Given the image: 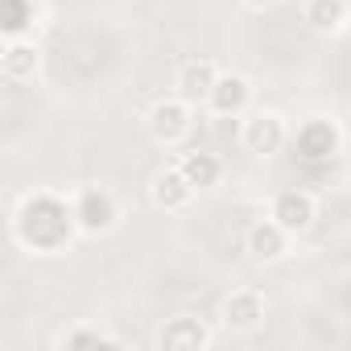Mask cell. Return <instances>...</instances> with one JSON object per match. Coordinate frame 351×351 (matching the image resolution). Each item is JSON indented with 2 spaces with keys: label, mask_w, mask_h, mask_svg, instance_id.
Returning a JSON list of instances; mask_svg holds the SVG:
<instances>
[{
  "label": "cell",
  "mask_w": 351,
  "mask_h": 351,
  "mask_svg": "<svg viewBox=\"0 0 351 351\" xmlns=\"http://www.w3.org/2000/svg\"><path fill=\"white\" fill-rule=\"evenodd\" d=\"M21 236L34 248H58L71 236V211L58 199H46L42 195V199L25 203V211H21Z\"/></svg>",
  "instance_id": "obj_1"
},
{
  "label": "cell",
  "mask_w": 351,
  "mask_h": 351,
  "mask_svg": "<svg viewBox=\"0 0 351 351\" xmlns=\"http://www.w3.org/2000/svg\"><path fill=\"white\" fill-rule=\"evenodd\" d=\"M335 145H339V132H335L326 120H310V124L298 132V153H302L306 161H326V157L335 153Z\"/></svg>",
  "instance_id": "obj_2"
},
{
  "label": "cell",
  "mask_w": 351,
  "mask_h": 351,
  "mask_svg": "<svg viewBox=\"0 0 351 351\" xmlns=\"http://www.w3.org/2000/svg\"><path fill=\"white\" fill-rule=\"evenodd\" d=\"M273 219H277L285 232H302V228L314 219V203H310V195H298V191L281 195L277 207H273Z\"/></svg>",
  "instance_id": "obj_3"
},
{
  "label": "cell",
  "mask_w": 351,
  "mask_h": 351,
  "mask_svg": "<svg viewBox=\"0 0 351 351\" xmlns=\"http://www.w3.org/2000/svg\"><path fill=\"white\" fill-rule=\"evenodd\" d=\"M75 219H79L87 232H108V228H112V219H116V207H112V199H108L104 191H91V195H83V203H79Z\"/></svg>",
  "instance_id": "obj_4"
},
{
  "label": "cell",
  "mask_w": 351,
  "mask_h": 351,
  "mask_svg": "<svg viewBox=\"0 0 351 351\" xmlns=\"http://www.w3.org/2000/svg\"><path fill=\"white\" fill-rule=\"evenodd\" d=\"M186 128H191V120H186V108L182 104H161V108H153V136L157 141H178Z\"/></svg>",
  "instance_id": "obj_5"
},
{
  "label": "cell",
  "mask_w": 351,
  "mask_h": 351,
  "mask_svg": "<svg viewBox=\"0 0 351 351\" xmlns=\"http://www.w3.org/2000/svg\"><path fill=\"white\" fill-rule=\"evenodd\" d=\"M203 343H207V330L195 318H173L161 330V347H203Z\"/></svg>",
  "instance_id": "obj_6"
},
{
  "label": "cell",
  "mask_w": 351,
  "mask_h": 351,
  "mask_svg": "<svg viewBox=\"0 0 351 351\" xmlns=\"http://www.w3.org/2000/svg\"><path fill=\"white\" fill-rule=\"evenodd\" d=\"M244 99H248V83L244 79H215V87H211V108L215 112H240L244 108Z\"/></svg>",
  "instance_id": "obj_7"
},
{
  "label": "cell",
  "mask_w": 351,
  "mask_h": 351,
  "mask_svg": "<svg viewBox=\"0 0 351 351\" xmlns=\"http://www.w3.org/2000/svg\"><path fill=\"white\" fill-rule=\"evenodd\" d=\"M191 178H186V173L182 169H173V173H161V178H157V203L161 207H182L186 199H191Z\"/></svg>",
  "instance_id": "obj_8"
},
{
  "label": "cell",
  "mask_w": 351,
  "mask_h": 351,
  "mask_svg": "<svg viewBox=\"0 0 351 351\" xmlns=\"http://www.w3.org/2000/svg\"><path fill=\"white\" fill-rule=\"evenodd\" d=\"M182 173L191 178V186H215L219 182V161L211 153H191L182 161Z\"/></svg>",
  "instance_id": "obj_9"
},
{
  "label": "cell",
  "mask_w": 351,
  "mask_h": 351,
  "mask_svg": "<svg viewBox=\"0 0 351 351\" xmlns=\"http://www.w3.org/2000/svg\"><path fill=\"white\" fill-rule=\"evenodd\" d=\"M248 145H252L256 153H273V149H281V124H277L273 116H256V120L248 124Z\"/></svg>",
  "instance_id": "obj_10"
},
{
  "label": "cell",
  "mask_w": 351,
  "mask_h": 351,
  "mask_svg": "<svg viewBox=\"0 0 351 351\" xmlns=\"http://www.w3.org/2000/svg\"><path fill=\"white\" fill-rule=\"evenodd\" d=\"M281 232H285L281 223H261V228H252V236H248L252 252H256V256H277V252H281V244H285V236H281Z\"/></svg>",
  "instance_id": "obj_11"
},
{
  "label": "cell",
  "mask_w": 351,
  "mask_h": 351,
  "mask_svg": "<svg viewBox=\"0 0 351 351\" xmlns=\"http://www.w3.org/2000/svg\"><path fill=\"white\" fill-rule=\"evenodd\" d=\"M211 87H215L211 62H191V66L182 71V91H186V95H211Z\"/></svg>",
  "instance_id": "obj_12"
},
{
  "label": "cell",
  "mask_w": 351,
  "mask_h": 351,
  "mask_svg": "<svg viewBox=\"0 0 351 351\" xmlns=\"http://www.w3.org/2000/svg\"><path fill=\"white\" fill-rule=\"evenodd\" d=\"M256 318H261V298H256V293H236V298L228 302V322L252 326Z\"/></svg>",
  "instance_id": "obj_13"
},
{
  "label": "cell",
  "mask_w": 351,
  "mask_h": 351,
  "mask_svg": "<svg viewBox=\"0 0 351 351\" xmlns=\"http://www.w3.org/2000/svg\"><path fill=\"white\" fill-rule=\"evenodd\" d=\"M310 21L318 29H335L343 21V0H310Z\"/></svg>",
  "instance_id": "obj_14"
},
{
  "label": "cell",
  "mask_w": 351,
  "mask_h": 351,
  "mask_svg": "<svg viewBox=\"0 0 351 351\" xmlns=\"http://www.w3.org/2000/svg\"><path fill=\"white\" fill-rule=\"evenodd\" d=\"M29 21H34V5H29V0H5V21H0L5 34H21Z\"/></svg>",
  "instance_id": "obj_15"
},
{
  "label": "cell",
  "mask_w": 351,
  "mask_h": 351,
  "mask_svg": "<svg viewBox=\"0 0 351 351\" xmlns=\"http://www.w3.org/2000/svg\"><path fill=\"white\" fill-rule=\"evenodd\" d=\"M5 66H9V75H29V71H34V50L13 46V50H9V58H5Z\"/></svg>",
  "instance_id": "obj_16"
},
{
  "label": "cell",
  "mask_w": 351,
  "mask_h": 351,
  "mask_svg": "<svg viewBox=\"0 0 351 351\" xmlns=\"http://www.w3.org/2000/svg\"><path fill=\"white\" fill-rule=\"evenodd\" d=\"M66 347H112V339H104V335H75V339H66Z\"/></svg>",
  "instance_id": "obj_17"
},
{
  "label": "cell",
  "mask_w": 351,
  "mask_h": 351,
  "mask_svg": "<svg viewBox=\"0 0 351 351\" xmlns=\"http://www.w3.org/2000/svg\"><path fill=\"white\" fill-rule=\"evenodd\" d=\"M252 5H273V0H252Z\"/></svg>",
  "instance_id": "obj_18"
}]
</instances>
